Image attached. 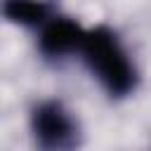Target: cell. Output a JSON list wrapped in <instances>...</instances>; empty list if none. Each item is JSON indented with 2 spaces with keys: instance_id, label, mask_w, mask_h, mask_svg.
Segmentation results:
<instances>
[{
  "instance_id": "277c9868",
  "label": "cell",
  "mask_w": 151,
  "mask_h": 151,
  "mask_svg": "<svg viewBox=\"0 0 151 151\" xmlns=\"http://www.w3.org/2000/svg\"><path fill=\"white\" fill-rule=\"evenodd\" d=\"M5 14L14 24L35 26L47 19V5L42 0H5Z\"/></svg>"
},
{
  "instance_id": "3957f363",
  "label": "cell",
  "mask_w": 151,
  "mask_h": 151,
  "mask_svg": "<svg viewBox=\"0 0 151 151\" xmlns=\"http://www.w3.org/2000/svg\"><path fill=\"white\" fill-rule=\"evenodd\" d=\"M87 31H83L71 19H52L40 35V50L47 57H64L71 52H80Z\"/></svg>"
},
{
  "instance_id": "7a4b0ae2",
  "label": "cell",
  "mask_w": 151,
  "mask_h": 151,
  "mask_svg": "<svg viewBox=\"0 0 151 151\" xmlns=\"http://www.w3.org/2000/svg\"><path fill=\"white\" fill-rule=\"evenodd\" d=\"M31 127L42 151H73L78 146V125L59 101L35 106Z\"/></svg>"
},
{
  "instance_id": "6da1fadb",
  "label": "cell",
  "mask_w": 151,
  "mask_h": 151,
  "mask_svg": "<svg viewBox=\"0 0 151 151\" xmlns=\"http://www.w3.org/2000/svg\"><path fill=\"white\" fill-rule=\"evenodd\" d=\"M80 54H83L87 68L92 71V76L111 94L123 97L134 87V80H137L134 66L127 59V52L123 50L118 38L109 28L99 26V28L87 31Z\"/></svg>"
}]
</instances>
